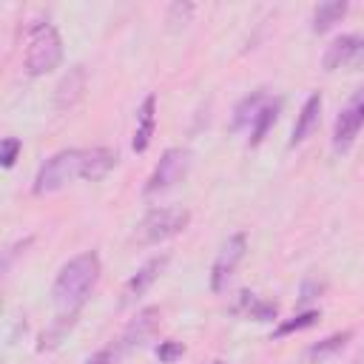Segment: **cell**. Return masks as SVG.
Returning a JSON list of instances; mask_svg holds the SVG:
<instances>
[{"label": "cell", "mask_w": 364, "mask_h": 364, "mask_svg": "<svg viewBox=\"0 0 364 364\" xmlns=\"http://www.w3.org/2000/svg\"><path fill=\"white\" fill-rule=\"evenodd\" d=\"M361 43H364V37H358V34H341V37H336L324 48V57H321L324 71H336L341 65H361Z\"/></svg>", "instance_id": "cell-9"}, {"label": "cell", "mask_w": 364, "mask_h": 364, "mask_svg": "<svg viewBox=\"0 0 364 364\" xmlns=\"http://www.w3.org/2000/svg\"><path fill=\"white\" fill-rule=\"evenodd\" d=\"M279 108H282V102L279 100H267V105L259 111V117L253 119V125H250V145H259L264 136H267V131H270V125L276 122V117H279Z\"/></svg>", "instance_id": "cell-19"}, {"label": "cell", "mask_w": 364, "mask_h": 364, "mask_svg": "<svg viewBox=\"0 0 364 364\" xmlns=\"http://www.w3.org/2000/svg\"><path fill=\"white\" fill-rule=\"evenodd\" d=\"M154 111H156V97L148 94L142 100L139 111H136V134H134V151L136 154L148 151V145H151V136H154V128H156V114Z\"/></svg>", "instance_id": "cell-14"}, {"label": "cell", "mask_w": 364, "mask_h": 364, "mask_svg": "<svg viewBox=\"0 0 364 364\" xmlns=\"http://www.w3.org/2000/svg\"><path fill=\"white\" fill-rule=\"evenodd\" d=\"M114 361H117L114 350H111V347H105V350H97L94 355H88L82 364H114Z\"/></svg>", "instance_id": "cell-26"}, {"label": "cell", "mask_w": 364, "mask_h": 364, "mask_svg": "<svg viewBox=\"0 0 364 364\" xmlns=\"http://www.w3.org/2000/svg\"><path fill=\"white\" fill-rule=\"evenodd\" d=\"M20 151H23V142H20L17 136H6V139L0 142V162H3V168H11Z\"/></svg>", "instance_id": "cell-23"}, {"label": "cell", "mask_w": 364, "mask_h": 364, "mask_svg": "<svg viewBox=\"0 0 364 364\" xmlns=\"http://www.w3.org/2000/svg\"><path fill=\"white\" fill-rule=\"evenodd\" d=\"M159 318H162V313H159V307H142L131 321H128V327L122 330V336L111 344V350H114V355L119 358V355H125V353H131L134 347H142L154 333H156V327H159Z\"/></svg>", "instance_id": "cell-7"}, {"label": "cell", "mask_w": 364, "mask_h": 364, "mask_svg": "<svg viewBox=\"0 0 364 364\" xmlns=\"http://www.w3.org/2000/svg\"><path fill=\"white\" fill-rule=\"evenodd\" d=\"M63 60V40L60 31L51 23H37L28 31V46H26V74L40 77L48 74L60 65Z\"/></svg>", "instance_id": "cell-2"}, {"label": "cell", "mask_w": 364, "mask_h": 364, "mask_svg": "<svg viewBox=\"0 0 364 364\" xmlns=\"http://www.w3.org/2000/svg\"><path fill=\"white\" fill-rule=\"evenodd\" d=\"M100 270H102V264L94 250H85V253H77L74 259H68L60 267L54 287H51L57 313H80V307L91 296L94 284L100 282Z\"/></svg>", "instance_id": "cell-1"}, {"label": "cell", "mask_w": 364, "mask_h": 364, "mask_svg": "<svg viewBox=\"0 0 364 364\" xmlns=\"http://www.w3.org/2000/svg\"><path fill=\"white\" fill-rule=\"evenodd\" d=\"M85 65H71L65 74H63V80L57 82V88H54V105H57V111H68V108H74L77 102H80V97H82V91H85Z\"/></svg>", "instance_id": "cell-11"}, {"label": "cell", "mask_w": 364, "mask_h": 364, "mask_svg": "<svg viewBox=\"0 0 364 364\" xmlns=\"http://www.w3.org/2000/svg\"><path fill=\"white\" fill-rule=\"evenodd\" d=\"M191 14H193V3H171L165 20L171 23V28H179V26H185L191 20Z\"/></svg>", "instance_id": "cell-22"}, {"label": "cell", "mask_w": 364, "mask_h": 364, "mask_svg": "<svg viewBox=\"0 0 364 364\" xmlns=\"http://www.w3.org/2000/svg\"><path fill=\"white\" fill-rule=\"evenodd\" d=\"M324 293V282H318V279H307L304 284H301V301H310V299H316V296H321Z\"/></svg>", "instance_id": "cell-25"}, {"label": "cell", "mask_w": 364, "mask_h": 364, "mask_svg": "<svg viewBox=\"0 0 364 364\" xmlns=\"http://www.w3.org/2000/svg\"><path fill=\"white\" fill-rule=\"evenodd\" d=\"M80 165H82V151L80 148H63V151L51 154L34 176V193L46 196V193H54V191L65 188L74 176H80Z\"/></svg>", "instance_id": "cell-4"}, {"label": "cell", "mask_w": 364, "mask_h": 364, "mask_svg": "<svg viewBox=\"0 0 364 364\" xmlns=\"http://www.w3.org/2000/svg\"><path fill=\"white\" fill-rule=\"evenodd\" d=\"M245 250H247V239L245 233H233L228 236V242L219 247L216 259H213V267H210V290L213 293H225L239 262L245 259Z\"/></svg>", "instance_id": "cell-6"}, {"label": "cell", "mask_w": 364, "mask_h": 364, "mask_svg": "<svg viewBox=\"0 0 364 364\" xmlns=\"http://www.w3.org/2000/svg\"><path fill=\"white\" fill-rule=\"evenodd\" d=\"M318 114H321V94L316 91V94H310V97L304 100V105H301V111H299V117H296V125H293V131H290V145H299V142L307 139V134H310L313 125L318 122Z\"/></svg>", "instance_id": "cell-15"}, {"label": "cell", "mask_w": 364, "mask_h": 364, "mask_svg": "<svg viewBox=\"0 0 364 364\" xmlns=\"http://www.w3.org/2000/svg\"><path fill=\"white\" fill-rule=\"evenodd\" d=\"M344 14H347V0H327V3H318V6L313 9V23H310V28H313L316 34H321V31L333 28Z\"/></svg>", "instance_id": "cell-16"}, {"label": "cell", "mask_w": 364, "mask_h": 364, "mask_svg": "<svg viewBox=\"0 0 364 364\" xmlns=\"http://www.w3.org/2000/svg\"><path fill=\"white\" fill-rule=\"evenodd\" d=\"M114 165H117V151H111V148H85L80 176L88 179V182H100L111 173Z\"/></svg>", "instance_id": "cell-12"}, {"label": "cell", "mask_w": 364, "mask_h": 364, "mask_svg": "<svg viewBox=\"0 0 364 364\" xmlns=\"http://www.w3.org/2000/svg\"><path fill=\"white\" fill-rule=\"evenodd\" d=\"M236 310L245 313L247 318H256V321H273L276 318V304L273 301H264V299H259L256 293H247V290L239 296Z\"/></svg>", "instance_id": "cell-18"}, {"label": "cell", "mask_w": 364, "mask_h": 364, "mask_svg": "<svg viewBox=\"0 0 364 364\" xmlns=\"http://www.w3.org/2000/svg\"><path fill=\"white\" fill-rule=\"evenodd\" d=\"M267 105V91L264 88H256L250 94H245L236 108H233V117H230V131H242V128H250L253 119L259 117V111Z\"/></svg>", "instance_id": "cell-13"}, {"label": "cell", "mask_w": 364, "mask_h": 364, "mask_svg": "<svg viewBox=\"0 0 364 364\" xmlns=\"http://www.w3.org/2000/svg\"><path fill=\"white\" fill-rule=\"evenodd\" d=\"M318 318H321V313H318V310H304V313H296L293 318L282 321V324L273 330V338H282V336H290V333L307 330V327H313Z\"/></svg>", "instance_id": "cell-21"}, {"label": "cell", "mask_w": 364, "mask_h": 364, "mask_svg": "<svg viewBox=\"0 0 364 364\" xmlns=\"http://www.w3.org/2000/svg\"><path fill=\"white\" fill-rule=\"evenodd\" d=\"M191 222V210L179 208V205H168V208H154L142 216V222L136 225L134 239L139 245H159L176 233H182Z\"/></svg>", "instance_id": "cell-3"}, {"label": "cell", "mask_w": 364, "mask_h": 364, "mask_svg": "<svg viewBox=\"0 0 364 364\" xmlns=\"http://www.w3.org/2000/svg\"><path fill=\"white\" fill-rule=\"evenodd\" d=\"M188 162H191V154H188L185 148H168V151L159 156V162L154 165V171H151V176H148V182H145V188H142V193H145V196H154V193H162V191L173 188V185L185 176Z\"/></svg>", "instance_id": "cell-5"}, {"label": "cell", "mask_w": 364, "mask_h": 364, "mask_svg": "<svg viewBox=\"0 0 364 364\" xmlns=\"http://www.w3.org/2000/svg\"><path fill=\"white\" fill-rule=\"evenodd\" d=\"M168 262H171L168 253H159V256L148 259V262L128 279V284H125V290H122V304H131V301H136L139 296H145V290L162 276V270L168 267Z\"/></svg>", "instance_id": "cell-10"}, {"label": "cell", "mask_w": 364, "mask_h": 364, "mask_svg": "<svg viewBox=\"0 0 364 364\" xmlns=\"http://www.w3.org/2000/svg\"><path fill=\"white\" fill-rule=\"evenodd\" d=\"M361 125H364V88H358L350 97V102L341 108V114H338V119L333 125V148L336 151H347L355 142Z\"/></svg>", "instance_id": "cell-8"}, {"label": "cell", "mask_w": 364, "mask_h": 364, "mask_svg": "<svg viewBox=\"0 0 364 364\" xmlns=\"http://www.w3.org/2000/svg\"><path fill=\"white\" fill-rule=\"evenodd\" d=\"M182 353H185L182 341H162V344L156 347L159 361H173V358H176V355H182Z\"/></svg>", "instance_id": "cell-24"}, {"label": "cell", "mask_w": 364, "mask_h": 364, "mask_svg": "<svg viewBox=\"0 0 364 364\" xmlns=\"http://www.w3.org/2000/svg\"><path fill=\"white\" fill-rule=\"evenodd\" d=\"M353 338V333L350 330H341V333H333V336H327V338H321V341H316V344H310L307 347V361H313V364H318V361H327L330 355H336L347 341Z\"/></svg>", "instance_id": "cell-17"}, {"label": "cell", "mask_w": 364, "mask_h": 364, "mask_svg": "<svg viewBox=\"0 0 364 364\" xmlns=\"http://www.w3.org/2000/svg\"><path fill=\"white\" fill-rule=\"evenodd\" d=\"M74 321H77V313H60V316L54 318V324L43 333V344H40V350H51V347H57L60 338L74 327Z\"/></svg>", "instance_id": "cell-20"}]
</instances>
